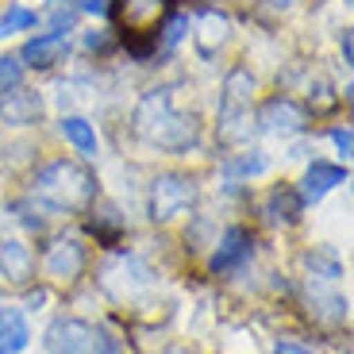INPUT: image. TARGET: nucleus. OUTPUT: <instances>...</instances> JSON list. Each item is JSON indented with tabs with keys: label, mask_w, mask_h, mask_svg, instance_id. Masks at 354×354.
<instances>
[{
	"label": "nucleus",
	"mask_w": 354,
	"mask_h": 354,
	"mask_svg": "<svg viewBox=\"0 0 354 354\" xmlns=\"http://www.w3.org/2000/svg\"><path fill=\"white\" fill-rule=\"evenodd\" d=\"M266 220L270 223H297L301 220V196L292 193L289 185H277L274 193L266 196Z\"/></svg>",
	"instance_id": "4468645a"
},
{
	"label": "nucleus",
	"mask_w": 354,
	"mask_h": 354,
	"mask_svg": "<svg viewBox=\"0 0 354 354\" xmlns=\"http://www.w3.org/2000/svg\"><path fill=\"white\" fill-rule=\"evenodd\" d=\"M39 115H43V100H39V93H31V88H4L0 93V120L12 127H27V124H35Z\"/></svg>",
	"instance_id": "423d86ee"
},
{
	"label": "nucleus",
	"mask_w": 354,
	"mask_h": 354,
	"mask_svg": "<svg viewBox=\"0 0 354 354\" xmlns=\"http://www.w3.org/2000/svg\"><path fill=\"white\" fill-rule=\"evenodd\" d=\"M62 135L77 147L81 154H88V158L97 154V135H93V127H88L81 115H66V120H62Z\"/></svg>",
	"instance_id": "dca6fc26"
},
{
	"label": "nucleus",
	"mask_w": 354,
	"mask_h": 354,
	"mask_svg": "<svg viewBox=\"0 0 354 354\" xmlns=\"http://www.w3.org/2000/svg\"><path fill=\"white\" fill-rule=\"evenodd\" d=\"M185 24H189L185 16H177L174 24H169V31H166V43H177V39H181V31H185Z\"/></svg>",
	"instance_id": "393cba45"
},
{
	"label": "nucleus",
	"mask_w": 354,
	"mask_h": 354,
	"mask_svg": "<svg viewBox=\"0 0 354 354\" xmlns=\"http://www.w3.org/2000/svg\"><path fill=\"white\" fill-rule=\"evenodd\" d=\"M308 304H319L316 316H328V319H346V301L331 297L324 289H308Z\"/></svg>",
	"instance_id": "a211bd4d"
},
{
	"label": "nucleus",
	"mask_w": 354,
	"mask_h": 354,
	"mask_svg": "<svg viewBox=\"0 0 354 354\" xmlns=\"http://www.w3.org/2000/svg\"><path fill=\"white\" fill-rule=\"evenodd\" d=\"M258 124H262V131H270V135H297V131H304V112L292 104V100L277 97V100H270V104L262 108Z\"/></svg>",
	"instance_id": "6e6552de"
},
{
	"label": "nucleus",
	"mask_w": 354,
	"mask_h": 354,
	"mask_svg": "<svg viewBox=\"0 0 354 354\" xmlns=\"http://www.w3.org/2000/svg\"><path fill=\"white\" fill-rule=\"evenodd\" d=\"M66 50H70L66 31H50V35H39V39H31V43L24 46V62L35 66V70H46V66L62 62Z\"/></svg>",
	"instance_id": "9b49d317"
},
{
	"label": "nucleus",
	"mask_w": 354,
	"mask_h": 354,
	"mask_svg": "<svg viewBox=\"0 0 354 354\" xmlns=\"http://www.w3.org/2000/svg\"><path fill=\"white\" fill-rule=\"evenodd\" d=\"M0 354H4V351H0Z\"/></svg>",
	"instance_id": "c756f323"
},
{
	"label": "nucleus",
	"mask_w": 354,
	"mask_h": 354,
	"mask_svg": "<svg viewBox=\"0 0 354 354\" xmlns=\"http://www.w3.org/2000/svg\"><path fill=\"white\" fill-rule=\"evenodd\" d=\"M0 274L8 277V281H31L35 274V254L24 247L19 239H0Z\"/></svg>",
	"instance_id": "f8f14e48"
},
{
	"label": "nucleus",
	"mask_w": 354,
	"mask_h": 354,
	"mask_svg": "<svg viewBox=\"0 0 354 354\" xmlns=\"http://www.w3.org/2000/svg\"><path fill=\"white\" fill-rule=\"evenodd\" d=\"M266 169V158H239V162H231V174H262Z\"/></svg>",
	"instance_id": "412c9836"
},
{
	"label": "nucleus",
	"mask_w": 354,
	"mask_h": 354,
	"mask_svg": "<svg viewBox=\"0 0 354 354\" xmlns=\"http://www.w3.org/2000/svg\"><path fill=\"white\" fill-rule=\"evenodd\" d=\"M331 142H335L339 151H343V158H351V151H354V139H351V131H346V127H335V131H331Z\"/></svg>",
	"instance_id": "4be33fe9"
},
{
	"label": "nucleus",
	"mask_w": 354,
	"mask_h": 354,
	"mask_svg": "<svg viewBox=\"0 0 354 354\" xmlns=\"http://www.w3.org/2000/svg\"><path fill=\"white\" fill-rule=\"evenodd\" d=\"M85 270V247L77 239H58L46 250V274L58 277V281H73V277Z\"/></svg>",
	"instance_id": "0eeeda50"
},
{
	"label": "nucleus",
	"mask_w": 354,
	"mask_h": 354,
	"mask_svg": "<svg viewBox=\"0 0 354 354\" xmlns=\"http://www.w3.org/2000/svg\"><path fill=\"white\" fill-rule=\"evenodd\" d=\"M169 0H120L115 4V19H120V31L131 43L135 54H147L154 43V27L166 16Z\"/></svg>",
	"instance_id": "7ed1b4c3"
},
{
	"label": "nucleus",
	"mask_w": 354,
	"mask_h": 354,
	"mask_svg": "<svg viewBox=\"0 0 354 354\" xmlns=\"http://www.w3.org/2000/svg\"><path fill=\"white\" fill-rule=\"evenodd\" d=\"M88 227H93V235H97V239H104L108 247H112V243L120 239V231H124V220H120V212H115V208H100V212H93Z\"/></svg>",
	"instance_id": "f3484780"
},
{
	"label": "nucleus",
	"mask_w": 354,
	"mask_h": 354,
	"mask_svg": "<svg viewBox=\"0 0 354 354\" xmlns=\"http://www.w3.org/2000/svg\"><path fill=\"white\" fill-rule=\"evenodd\" d=\"M289 4H292V0H270L266 8H270V12H277V8H281V12H285V8H289Z\"/></svg>",
	"instance_id": "cd10ccee"
},
{
	"label": "nucleus",
	"mask_w": 354,
	"mask_h": 354,
	"mask_svg": "<svg viewBox=\"0 0 354 354\" xmlns=\"http://www.w3.org/2000/svg\"><path fill=\"white\" fill-rule=\"evenodd\" d=\"M274 354H312V351L301 346V343H292V339H281V343L274 346Z\"/></svg>",
	"instance_id": "5701e85b"
},
{
	"label": "nucleus",
	"mask_w": 354,
	"mask_h": 354,
	"mask_svg": "<svg viewBox=\"0 0 354 354\" xmlns=\"http://www.w3.org/2000/svg\"><path fill=\"white\" fill-rule=\"evenodd\" d=\"M346 181V169L331 166V162H312L308 174H304V193H301V204H319L324 196L331 193L335 185Z\"/></svg>",
	"instance_id": "9d476101"
},
{
	"label": "nucleus",
	"mask_w": 354,
	"mask_h": 354,
	"mask_svg": "<svg viewBox=\"0 0 354 354\" xmlns=\"http://www.w3.org/2000/svg\"><path fill=\"white\" fill-rule=\"evenodd\" d=\"M174 354H189V351H174Z\"/></svg>",
	"instance_id": "c85d7f7f"
},
{
	"label": "nucleus",
	"mask_w": 354,
	"mask_h": 354,
	"mask_svg": "<svg viewBox=\"0 0 354 354\" xmlns=\"http://www.w3.org/2000/svg\"><path fill=\"white\" fill-rule=\"evenodd\" d=\"M50 354H97V328L85 319H54L46 331Z\"/></svg>",
	"instance_id": "39448f33"
},
{
	"label": "nucleus",
	"mask_w": 354,
	"mask_h": 354,
	"mask_svg": "<svg viewBox=\"0 0 354 354\" xmlns=\"http://www.w3.org/2000/svg\"><path fill=\"white\" fill-rule=\"evenodd\" d=\"M12 85H19V62L16 58H0V93Z\"/></svg>",
	"instance_id": "aec40b11"
},
{
	"label": "nucleus",
	"mask_w": 354,
	"mask_h": 354,
	"mask_svg": "<svg viewBox=\"0 0 354 354\" xmlns=\"http://www.w3.org/2000/svg\"><path fill=\"white\" fill-rule=\"evenodd\" d=\"M27 27H35V12H27V8H12L0 16V39L12 35V31H27Z\"/></svg>",
	"instance_id": "6ab92c4d"
},
{
	"label": "nucleus",
	"mask_w": 354,
	"mask_h": 354,
	"mask_svg": "<svg viewBox=\"0 0 354 354\" xmlns=\"http://www.w3.org/2000/svg\"><path fill=\"white\" fill-rule=\"evenodd\" d=\"M31 343V331H27V319L19 308H0V351L4 354H19Z\"/></svg>",
	"instance_id": "ddd939ff"
},
{
	"label": "nucleus",
	"mask_w": 354,
	"mask_h": 354,
	"mask_svg": "<svg viewBox=\"0 0 354 354\" xmlns=\"http://www.w3.org/2000/svg\"><path fill=\"white\" fill-rule=\"evenodd\" d=\"M250 250H254V239H250V231L231 227L227 235L220 239L216 254H212V270H216V274H227V270H235V266H243V262H247V258H250Z\"/></svg>",
	"instance_id": "1a4fd4ad"
},
{
	"label": "nucleus",
	"mask_w": 354,
	"mask_h": 354,
	"mask_svg": "<svg viewBox=\"0 0 354 354\" xmlns=\"http://www.w3.org/2000/svg\"><path fill=\"white\" fill-rule=\"evenodd\" d=\"M304 262H308L312 270H324V274H328V277H339V266H335V262H324V258H312V254L304 258Z\"/></svg>",
	"instance_id": "b1692460"
},
{
	"label": "nucleus",
	"mask_w": 354,
	"mask_h": 354,
	"mask_svg": "<svg viewBox=\"0 0 354 354\" xmlns=\"http://www.w3.org/2000/svg\"><path fill=\"white\" fill-rule=\"evenodd\" d=\"M35 196L46 201L50 208H66V212H77L85 204H93L97 196V181L88 169H81L77 162H50L46 169L35 174Z\"/></svg>",
	"instance_id": "f03ea898"
},
{
	"label": "nucleus",
	"mask_w": 354,
	"mask_h": 354,
	"mask_svg": "<svg viewBox=\"0 0 354 354\" xmlns=\"http://www.w3.org/2000/svg\"><path fill=\"white\" fill-rule=\"evenodd\" d=\"M85 8H88V12H104L108 0H85Z\"/></svg>",
	"instance_id": "bb28decb"
},
{
	"label": "nucleus",
	"mask_w": 354,
	"mask_h": 354,
	"mask_svg": "<svg viewBox=\"0 0 354 354\" xmlns=\"http://www.w3.org/2000/svg\"><path fill=\"white\" fill-rule=\"evenodd\" d=\"M343 58H346V62H351V58H354V46H351V31H343Z\"/></svg>",
	"instance_id": "a878e982"
},
{
	"label": "nucleus",
	"mask_w": 354,
	"mask_h": 354,
	"mask_svg": "<svg viewBox=\"0 0 354 354\" xmlns=\"http://www.w3.org/2000/svg\"><path fill=\"white\" fill-rule=\"evenodd\" d=\"M193 201H196V181L193 177H185V174L154 177V185H151V220L154 223L174 220V216H181Z\"/></svg>",
	"instance_id": "20e7f679"
},
{
	"label": "nucleus",
	"mask_w": 354,
	"mask_h": 354,
	"mask_svg": "<svg viewBox=\"0 0 354 354\" xmlns=\"http://www.w3.org/2000/svg\"><path fill=\"white\" fill-rule=\"evenodd\" d=\"M227 16H220V12H201V31H196V46H201L204 54H212L216 43H223L227 39Z\"/></svg>",
	"instance_id": "2eb2a0df"
},
{
	"label": "nucleus",
	"mask_w": 354,
	"mask_h": 354,
	"mask_svg": "<svg viewBox=\"0 0 354 354\" xmlns=\"http://www.w3.org/2000/svg\"><path fill=\"white\" fill-rule=\"evenodd\" d=\"M135 127H139V135H147L151 142H158L166 151H185L189 142L196 139L193 120L177 115L169 88H154V93H147L139 100V108H135Z\"/></svg>",
	"instance_id": "f257e3e1"
}]
</instances>
